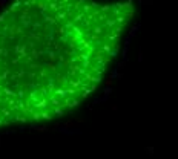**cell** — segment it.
Returning a JSON list of instances; mask_svg holds the SVG:
<instances>
[{"label": "cell", "mask_w": 178, "mask_h": 159, "mask_svg": "<svg viewBox=\"0 0 178 159\" xmlns=\"http://www.w3.org/2000/svg\"><path fill=\"white\" fill-rule=\"evenodd\" d=\"M21 5H23V2H21V0H15V2H14V5L9 8V11H11V12H15V11H17V9L21 6Z\"/></svg>", "instance_id": "cell-1"}, {"label": "cell", "mask_w": 178, "mask_h": 159, "mask_svg": "<svg viewBox=\"0 0 178 159\" xmlns=\"http://www.w3.org/2000/svg\"><path fill=\"white\" fill-rule=\"evenodd\" d=\"M9 9H3V15H5V17H6V15H9Z\"/></svg>", "instance_id": "cell-2"}, {"label": "cell", "mask_w": 178, "mask_h": 159, "mask_svg": "<svg viewBox=\"0 0 178 159\" xmlns=\"http://www.w3.org/2000/svg\"><path fill=\"white\" fill-rule=\"evenodd\" d=\"M6 2H8V0H0V8L5 6V3H6Z\"/></svg>", "instance_id": "cell-3"}]
</instances>
